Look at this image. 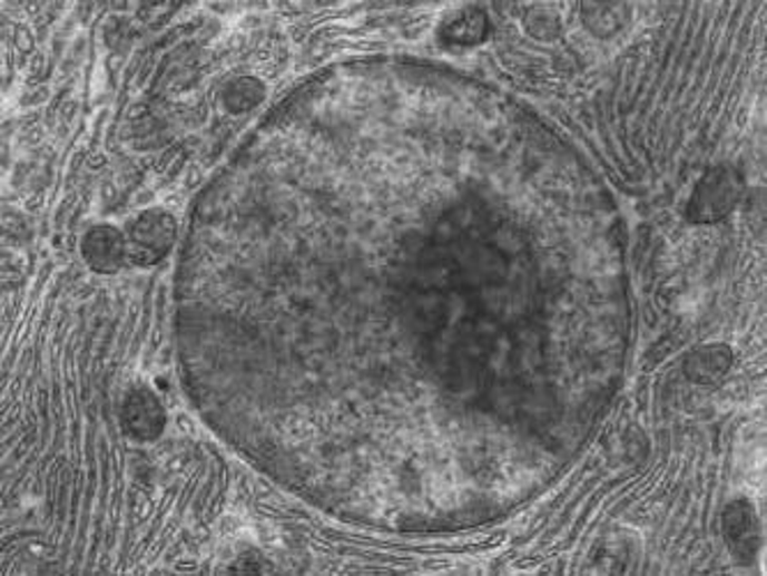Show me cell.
<instances>
[{
    "instance_id": "cell-2",
    "label": "cell",
    "mask_w": 767,
    "mask_h": 576,
    "mask_svg": "<svg viewBox=\"0 0 767 576\" xmlns=\"http://www.w3.org/2000/svg\"><path fill=\"white\" fill-rule=\"evenodd\" d=\"M83 256L97 273H116L129 258L127 235L114 226H95L83 241Z\"/></svg>"
},
{
    "instance_id": "cell-3",
    "label": "cell",
    "mask_w": 767,
    "mask_h": 576,
    "mask_svg": "<svg viewBox=\"0 0 767 576\" xmlns=\"http://www.w3.org/2000/svg\"><path fill=\"white\" fill-rule=\"evenodd\" d=\"M164 422L166 418L161 411V403L150 390L137 388L127 394L125 424L131 436H137L139 440H150L159 436V431L164 429Z\"/></svg>"
},
{
    "instance_id": "cell-5",
    "label": "cell",
    "mask_w": 767,
    "mask_h": 576,
    "mask_svg": "<svg viewBox=\"0 0 767 576\" xmlns=\"http://www.w3.org/2000/svg\"><path fill=\"white\" fill-rule=\"evenodd\" d=\"M482 28H484V19L478 12L461 14L456 21L450 23V40L461 42V45L475 42L482 36Z\"/></svg>"
},
{
    "instance_id": "cell-4",
    "label": "cell",
    "mask_w": 767,
    "mask_h": 576,
    "mask_svg": "<svg viewBox=\"0 0 767 576\" xmlns=\"http://www.w3.org/2000/svg\"><path fill=\"white\" fill-rule=\"evenodd\" d=\"M738 198V189H736V180L728 174H712L704 185H700L696 201H694V208H696V217H708L715 219L724 213L730 211L732 201Z\"/></svg>"
},
{
    "instance_id": "cell-6",
    "label": "cell",
    "mask_w": 767,
    "mask_h": 576,
    "mask_svg": "<svg viewBox=\"0 0 767 576\" xmlns=\"http://www.w3.org/2000/svg\"><path fill=\"white\" fill-rule=\"evenodd\" d=\"M260 97L258 92V86L249 79L245 81H238V84H233V88L226 92V105L233 109V111H243V109H249L252 105H256Z\"/></svg>"
},
{
    "instance_id": "cell-1",
    "label": "cell",
    "mask_w": 767,
    "mask_h": 576,
    "mask_svg": "<svg viewBox=\"0 0 767 576\" xmlns=\"http://www.w3.org/2000/svg\"><path fill=\"white\" fill-rule=\"evenodd\" d=\"M176 219L164 211H148L131 222L127 231L129 258L139 265L157 263L176 241Z\"/></svg>"
}]
</instances>
